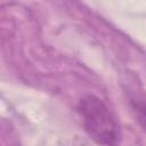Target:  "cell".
Instances as JSON below:
<instances>
[{
    "label": "cell",
    "instance_id": "6da1fadb",
    "mask_svg": "<svg viewBox=\"0 0 146 146\" xmlns=\"http://www.w3.org/2000/svg\"><path fill=\"white\" fill-rule=\"evenodd\" d=\"M87 133L96 143L104 146H117L121 139L120 125L106 104L94 95H87L79 102Z\"/></svg>",
    "mask_w": 146,
    "mask_h": 146
}]
</instances>
